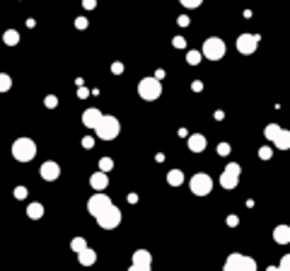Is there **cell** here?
Wrapping results in <instances>:
<instances>
[{
	"mask_svg": "<svg viewBox=\"0 0 290 271\" xmlns=\"http://www.w3.org/2000/svg\"><path fill=\"white\" fill-rule=\"evenodd\" d=\"M12 158L17 163H32L36 158V143L32 138H17L12 143Z\"/></svg>",
	"mask_w": 290,
	"mask_h": 271,
	"instance_id": "cell-1",
	"label": "cell"
},
{
	"mask_svg": "<svg viewBox=\"0 0 290 271\" xmlns=\"http://www.w3.org/2000/svg\"><path fill=\"white\" fill-rule=\"evenodd\" d=\"M119 131H121V124H119V119L111 116V114H104L102 121H99L97 128H94L97 138H102V141H114V138L119 136Z\"/></svg>",
	"mask_w": 290,
	"mask_h": 271,
	"instance_id": "cell-2",
	"label": "cell"
},
{
	"mask_svg": "<svg viewBox=\"0 0 290 271\" xmlns=\"http://www.w3.org/2000/svg\"><path fill=\"white\" fill-rule=\"evenodd\" d=\"M160 94H162V85H160L157 78H143L138 83V97L145 102H155Z\"/></svg>",
	"mask_w": 290,
	"mask_h": 271,
	"instance_id": "cell-3",
	"label": "cell"
},
{
	"mask_svg": "<svg viewBox=\"0 0 290 271\" xmlns=\"http://www.w3.org/2000/svg\"><path fill=\"white\" fill-rule=\"evenodd\" d=\"M97 223H99L102 230H114V228H119V225H121V208L111 203L107 211H102V213L97 216Z\"/></svg>",
	"mask_w": 290,
	"mask_h": 271,
	"instance_id": "cell-4",
	"label": "cell"
},
{
	"mask_svg": "<svg viewBox=\"0 0 290 271\" xmlns=\"http://www.w3.org/2000/svg\"><path fill=\"white\" fill-rule=\"evenodd\" d=\"M225 271H256V262L252 257H244V254H230L227 262H225Z\"/></svg>",
	"mask_w": 290,
	"mask_h": 271,
	"instance_id": "cell-5",
	"label": "cell"
},
{
	"mask_svg": "<svg viewBox=\"0 0 290 271\" xmlns=\"http://www.w3.org/2000/svg\"><path fill=\"white\" fill-rule=\"evenodd\" d=\"M189 189H191V194H196V196H208V194L213 191V180H211V175H206V172L194 175L191 181H189Z\"/></svg>",
	"mask_w": 290,
	"mask_h": 271,
	"instance_id": "cell-6",
	"label": "cell"
},
{
	"mask_svg": "<svg viewBox=\"0 0 290 271\" xmlns=\"http://www.w3.org/2000/svg\"><path fill=\"white\" fill-rule=\"evenodd\" d=\"M225 51H227V46H225V41L218 39V36H211V39L203 41V56H206L208 61H220V58L225 56Z\"/></svg>",
	"mask_w": 290,
	"mask_h": 271,
	"instance_id": "cell-7",
	"label": "cell"
},
{
	"mask_svg": "<svg viewBox=\"0 0 290 271\" xmlns=\"http://www.w3.org/2000/svg\"><path fill=\"white\" fill-rule=\"evenodd\" d=\"M239 175H242V167L237 163H227V167L220 175V186L222 189H235L237 184H239Z\"/></svg>",
	"mask_w": 290,
	"mask_h": 271,
	"instance_id": "cell-8",
	"label": "cell"
},
{
	"mask_svg": "<svg viewBox=\"0 0 290 271\" xmlns=\"http://www.w3.org/2000/svg\"><path fill=\"white\" fill-rule=\"evenodd\" d=\"M109 206H111V199H109L107 194H102V191H97V194H92L90 201H87V211H90V216H99L102 211H107Z\"/></svg>",
	"mask_w": 290,
	"mask_h": 271,
	"instance_id": "cell-9",
	"label": "cell"
},
{
	"mask_svg": "<svg viewBox=\"0 0 290 271\" xmlns=\"http://www.w3.org/2000/svg\"><path fill=\"white\" fill-rule=\"evenodd\" d=\"M256 46H259V36L256 34H239L237 36V51L244 56H249L256 51Z\"/></svg>",
	"mask_w": 290,
	"mask_h": 271,
	"instance_id": "cell-10",
	"label": "cell"
},
{
	"mask_svg": "<svg viewBox=\"0 0 290 271\" xmlns=\"http://www.w3.org/2000/svg\"><path fill=\"white\" fill-rule=\"evenodd\" d=\"M39 175H41V180H46V181H56L58 177H61V165L54 163V160H49V163H44V165H41Z\"/></svg>",
	"mask_w": 290,
	"mask_h": 271,
	"instance_id": "cell-11",
	"label": "cell"
},
{
	"mask_svg": "<svg viewBox=\"0 0 290 271\" xmlns=\"http://www.w3.org/2000/svg\"><path fill=\"white\" fill-rule=\"evenodd\" d=\"M102 116H104V114H102L97 107H90L85 114H82V124H85L87 128H97V124L102 121Z\"/></svg>",
	"mask_w": 290,
	"mask_h": 271,
	"instance_id": "cell-12",
	"label": "cell"
},
{
	"mask_svg": "<svg viewBox=\"0 0 290 271\" xmlns=\"http://www.w3.org/2000/svg\"><path fill=\"white\" fill-rule=\"evenodd\" d=\"M90 186L94 189V191H107V186H109V175L107 172H94L90 177Z\"/></svg>",
	"mask_w": 290,
	"mask_h": 271,
	"instance_id": "cell-13",
	"label": "cell"
},
{
	"mask_svg": "<svg viewBox=\"0 0 290 271\" xmlns=\"http://www.w3.org/2000/svg\"><path fill=\"white\" fill-rule=\"evenodd\" d=\"M133 264L150 269V267H152V254L147 252V250H136V252H133Z\"/></svg>",
	"mask_w": 290,
	"mask_h": 271,
	"instance_id": "cell-14",
	"label": "cell"
},
{
	"mask_svg": "<svg viewBox=\"0 0 290 271\" xmlns=\"http://www.w3.org/2000/svg\"><path fill=\"white\" fill-rule=\"evenodd\" d=\"M206 145H208L206 136H201V133H191V136H189V150H191V153H203Z\"/></svg>",
	"mask_w": 290,
	"mask_h": 271,
	"instance_id": "cell-15",
	"label": "cell"
},
{
	"mask_svg": "<svg viewBox=\"0 0 290 271\" xmlns=\"http://www.w3.org/2000/svg\"><path fill=\"white\" fill-rule=\"evenodd\" d=\"M273 240L278 245H288L290 242V225H276L273 228Z\"/></svg>",
	"mask_w": 290,
	"mask_h": 271,
	"instance_id": "cell-16",
	"label": "cell"
},
{
	"mask_svg": "<svg viewBox=\"0 0 290 271\" xmlns=\"http://www.w3.org/2000/svg\"><path fill=\"white\" fill-rule=\"evenodd\" d=\"M77 262H80L82 267H92V264L97 262V252H94L92 247H87V250H82V252L77 254Z\"/></svg>",
	"mask_w": 290,
	"mask_h": 271,
	"instance_id": "cell-17",
	"label": "cell"
},
{
	"mask_svg": "<svg viewBox=\"0 0 290 271\" xmlns=\"http://www.w3.org/2000/svg\"><path fill=\"white\" fill-rule=\"evenodd\" d=\"M276 148H281V150H290V131L288 128H281V133H278V138L273 141Z\"/></svg>",
	"mask_w": 290,
	"mask_h": 271,
	"instance_id": "cell-18",
	"label": "cell"
},
{
	"mask_svg": "<svg viewBox=\"0 0 290 271\" xmlns=\"http://www.w3.org/2000/svg\"><path fill=\"white\" fill-rule=\"evenodd\" d=\"M27 216L32 218V220H39V218L44 216V206H41L39 201H34V203H29V206H27Z\"/></svg>",
	"mask_w": 290,
	"mask_h": 271,
	"instance_id": "cell-19",
	"label": "cell"
},
{
	"mask_svg": "<svg viewBox=\"0 0 290 271\" xmlns=\"http://www.w3.org/2000/svg\"><path fill=\"white\" fill-rule=\"evenodd\" d=\"M167 181H169L172 186L184 184V172H181V170H169V172H167Z\"/></svg>",
	"mask_w": 290,
	"mask_h": 271,
	"instance_id": "cell-20",
	"label": "cell"
},
{
	"mask_svg": "<svg viewBox=\"0 0 290 271\" xmlns=\"http://www.w3.org/2000/svg\"><path fill=\"white\" fill-rule=\"evenodd\" d=\"M2 41H5L7 46H17L19 44V32L17 29H7V32L2 34Z\"/></svg>",
	"mask_w": 290,
	"mask_h": 271,
	"instance_id": "cell-21",
	"label": "cell"
},
{
	"mask_svg": "<svg viewBox=\"0 0 290 271\" xmlns=\"http://www.w3.org/2000/svg\"><path fill=\"white\" fill-rule=\"evenodd\" d=\"M278 133H281V126H278V124H269V126L264 128V136H266L269 141H276Z\"/></svg>",
	"mask_w": 290,
	"mask_h": 271,
	"instance_id": "cell-22",
	"label": "cell"
},
{
	"mask_svg": "<svg viewBox=\"0 0 290 271\" xmlns=\"http://www.w3.org/2000/svg\"><path fill=\"white\" fill-rule=\"evenodd\" d=\"M71 250L72 252H82V250H87V242H85V237H72V242H71Z\"/></svg>",
	"mask_w": 290,
	"mask_h": 271,
	"instance_id": "cell-23",
	"label": "cell"
},
{
	"mask_svg": "<svg viewBox=\"0 0 290 271\" xmlns=\"http://www.w3.org/2000/svg\"><path fill=\"white\" fill-rule=\"evenodd\" d=\"M12 88V78L7 73H0V92H7Z\"/></svg>",
	"mask_w": 290,
	"mask_h": 271,
	"instance_id": "cell-24",
	"label": "cell"
},
{
	"mask_svg": "<svg viewBox=\"0 0 290 271\" xmlns=\"http://www.w3.org/2000/svg\"><path fill=\"white\" fill-rule=\"evenodd\" d=\"M201 58H203V51H189V54H186V61H189L191 66H199Z\"/></svg>",
	"mask_w": 290,
	"mask_h": 271,
	"instance_id": "cell-25",
	"label": "cell"
},
{
	"mask_svg": "<svg viewBox=\"0 0 290 271\" xmlns=\"http://www.w3.org/2000/svg\"><path fill=\"white\" fill-rule=\"evenodd\" d=\"M99 170L109 175V172L114 170V160H111V158H102V160H99Z\"/></svg>",
	"mask_w": 290,
	"mask_h": 271,
	"instance_id": "cell-26",
	"label": "cell"
},
{
	"mask_svg": "<svg viewBox=\"0 0 290 271\" xmlns=\"http://www.w3.org/2000/svg\"><path fill=\"white\" fill-rule=\"evenodd\" d=\"M44 104H46L49 109H56L58 107V97H56V94H49V97L44 99Z\"/></svg>",
	"mask_w": 290,
	"mask_h": 271,
	"instance_id": "cell-27",
	"label": "cell"
},
{
	"mask_svg": "<svg viewBox=\"0 0 290 271\" xmlns=\"http://www.w3.org/2000/svg\"><path fill=\"white\" fill-rule=\"evenodd\" d=\"M181 5H184V7H189V10H194V7H201V2H203V0H179Z\"/></svg>",
	"mask_w": 290,
	"mask_h": 271,
	"instance_id": "cell-28",
	"label": "cell"
},
{
	"mask_svg": "<svg viewBox=\"0 0 290 271\" xmlns=\"http://www.w3.org/2000/svg\"><path fill=\"white\" fill-rule=\"evenodd\" d=\"M230 150H232L230 143H220L218 145V155H222V158H225V155H230Z\"/></svg>",
	"mask_w": 290,
	"mask_h": 271,
	"instance_id": "cell-29",
	"label": "cell"
},
{
	"mask_svg": "<svg viewBox=\"0 0 290 271\" xmlns=\"http://www.w3.org/2000/svg\"><path fill=\"white\" fill-rule=\"evenodd\" d=\"M278 269H281V271H290V254H286V257L281 259V264H278Z\"/></svg>",
	"mask_w": 290,
	"mask_h": 271,
	"instance_id": "cell-30",
	"label": "cell"
},
{
	"mask_svg": "<svg viewBox=\"0 0 290 271\" xmlns=\"http://www.w3.org/2000/svg\"><path fill=\"white\" fill-rule=\"evenodd\" d=\"M259 158L261 160H271V148H259Z\"/></svg>",
	"mask_w": 290,
	"mask_h": 271,
	"instance_id": "cell-31",
	"label": "cell"
},
{
	"mask_svg": "<svg viewBox=\"0 0 290 271\" xmlns=\"http://www.w3.org/2000/svg\"><path fill=\"white\" fill-rule=\"evenodd\" d=\"M15 199H27V186H17V189H15Z\"/></svg>",
	"mask_w": 290,
	"mask_h": 271,
	"instance_id": "cell-32",
	"label": "cell"
},
{
	"mask_svg": "<svg viewBox=\"0 0 290 271\" xmlns=\"http://www.w3.org/2000/svg\"><path fill=\"white\" fill-rule=\"evenodd\" d=\"M75 27H77V29H85V27H87V19H85V17H77Z\"/></svg>",
	"mask_w": 290,
	"mask_h": 271,
	"instance_id": "cell-33",
	"label": "cell"
},
{
	"mask_svg": "<svg viewBox=\"0 0 290 271\" xmlns=\"http://www.w3.org/2000/svg\"><path fill=\"white\" fill-rule=\"evenodd\" d=\"M87 94H90V92H87L85 88H82V85H80V90H77V97H80V99H85Z\"/></svg>",
	"mask_w": 290,
	"mask_h": 271,
	"instance_id": "cell-34",
	"label": "cell"
},
{
	"mask_svg": "<svg viewBox=\"0 0 290 271\" xmlns=\"http://www.w3.org/2000/svg\"><path fill=\"white\" fill-rule=\"evenodd\" d=\"M82 5H85L87 10H94V5H97V2H94V0H82Z\"/></svg>",
	"mask_w": 290,
	"mask_h": 271,
	"instance_id": "cell-35",
	"label": "cell"
},
{
	"mask_svg": "<svg viewBox=\"0 0 290 271\" xmlns=\"http://www.w3.org/2000/svg\"><path fill=\"white\" fill-rule=\"evenodd\" d=\"M111 71L114 73H124V66H121V63H114V66H111Z\"/></svg>",
	"mask_w": 290,
	"mask_h": 271,
	"instance_id": "cell-36",
	"label": "cell"
},
{
	"mask_svg": "<svg viewBox=\"0 0 290 271\" xmlns=\"http://www.w3.org/2000/svg\"><path fill=\"white\" fill-rule=\"evenodd\" d=\"M181 46H184V39H179V36H177V39H174V49H181Z\"/></svg>",
	"mask_w": 290,
	"mask_h": 271,
	"instance_id": "cell-37",
	"label": "cell"
},
{
	"mask_svg": "<svg viewBox=\"0 0 290 271\" xmlns=\"http://www.w3.org/2000/svg\"><path fill=\"white\" fill-rule=\"evenodd\" d=\"M128 271H150V269H145V267H136V264H131V269Z\"/></svg>",
	"mask_w": 290,
	"mask_h": 271,
	"instance_id": "cell-38",
	"label": "cell"
},
{
	"mask_svg": "<svg viewBox=\"0 0 290 271\" xmlns=\"http://www.w3.org/2000/svg\"><path fill=\"white\" fill-rule=\"evenodd\" d=\"M179 24H181V27H186V24H189V17H186V15H181V17H179Z\"/></svg>",
	"mask_w": 290,
	"mask_h": 271,
	"instance_id": "cell-39",
	"label": "cell"
},
{
	"mask_svg": "<svg viewBox=\"0 0 290 271\" xmlns=\"http://www.w3.org/2000/svg\"><path fill=\"white\" fill-rule=\"evenodd\" d=\"M82 145H85V148H92V145H94V141H92V138H85V141H82Z\"/></svg>",
	"mask_w": 290,
	"mask_h": 271,
	"instance_id": "cell-40",
	"label": "cell"
},
{
	"mask_svg": "<svg viewBox=\"0 0 290 271\" xmlns=\"http://www.w3.org/2000/svg\"><path fill=\"white\" fill-rule=\"evenodd\" d=\"M227 225H237V216H230V218H227Z\"/></svg>",
	"mask_w": 290,
	"mask_h": 271,
	"instance_id": "cell-41",
	"label": "cell"
},
{
	"mask_svg": "<svg viewBox=\"0 0 290 271\" xmlns=\"http://www.w3.org/2000/svg\"><path fill=\"white\" fill-rule=\"evenodd\" d=\"M266 271H281V269H278V267H269V269H266Z\"/></svg>",
	"mask_w": 290,
	"mask_h": 271,
	"instance_id": "cell-42",
	"label": "cell"
}]
</instances>
